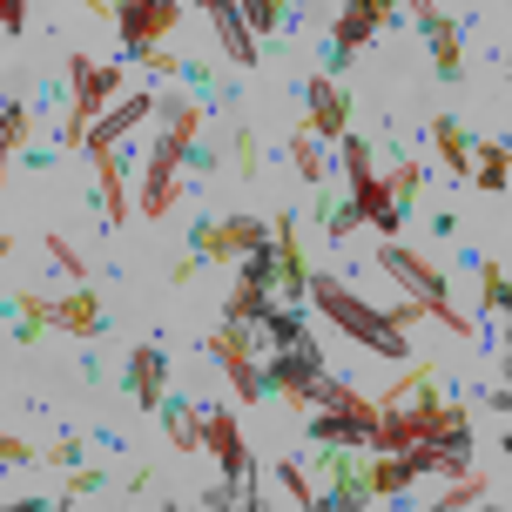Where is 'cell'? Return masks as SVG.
I'll return each instance as SVG.
<instances>
[{
    "label": "cell",
    "mask_w": 512,
    "mask_h": 512,
    "mask_svg": "<svg viewBox=\"0 0 512 512\" xmlns=\"http://www.w3.org/2000/svg\"><path fill=\"white\" fill-rule=\"evenodd\" d=\"M304 297L324 310L344 337H358L364 351H378V358H405V324H418V317H425V304H418V297H411V304H398V310L364 304L358 290H351V283H337L331 270H324V277H310Z\"/></svg>",
    "instance_id": "6da1fadb"
},
{
    "label": "cell",
    "mask_w": 512,
    "mask_h": 512,
    "mask_svg": "<svg viewBox=\"0 0 512 512\" xmlns=\"http://www.w3.org/2000/svg\"><path fill=\"white\" fill-rule=\"evenodd\" d=\"M337 142H344V176H351V209H358V223H371L378 236H391L398 223H405V209H411V196H418L425 169H418V162H398L391 176H378L364 135H337Z\"/></svg>",
    "instance_id": "7a4b0ae2"
},
{
    "label": "cell",
    "mask_w": 512,
    "mask_h": 512,
    "mask_svg": "<svg viewBox=\"0 0 512 512\" xmlns=\"http://www.w3.org/2000/svg\"><path fill=\"white\" fill-rule=\"evenodd\" d=\"M162 108H169V128H162V142L149 149V182H142V209H149L155 223L169 216V203H176V169L189 162L196 135H203V102H162Z\"/></svg>",
    "instance_id": "3957f363"
},
{
    "label": "cell",
    "mask_w": 512,
    "mask_h": 512,
    "mask_svg": "<svg viewBox=\"0 0 512 512\" xmlns=\"http://www.w3.org/2000/svg\"><path fill=\"white\" fill-rule=\"evenodd\" d=\"M196 445H209V452H216L230 506H250V499H256V492H250L256 486V459H250V445H243V432H236L230 411H216V405L196 411Z\"/></svg>",
    "instance_id": "277c9868"
},
{
    "label": "cell",
    "mask_w": 512,
    "mask_h": 512,
    "mask_svg": "<svg viewBox=\"0 0 512 512\" xmlns=\"http://www.w3.org/2000/svg\"><path fill=\"white\" fill-rule=\"evenodd\" d=\"M68 88H75V108H68V128H61V142L68 149H81V135L108 115V95L122 88V68L115 61H88V54H68Z\"/></svg>",
    "instance_id": "5b68a950"
},
{
    "label": "cell",
    "mask_w": 512,
    "mask_h": 512,
    "mask_svg": "<svg viewBox=\"0 0 512 512\" xmlns=\"http://www.w3.org/2000/svg\"><path fill=\"white\" fill-rule=\"evenodd\" d=\"M378 270H391V277L405 283L411 297H418V304L432 310L438 324H445V331H459V337H472V324H465L459 310H452V297H445V277H438L432 263H425V256H411V250H398V243H391V236H384L378 243Z\"/></svg>",
    "instance_id": "8992f818"
},
{
    "label": "cell",
    "mask_w": 512,
    "mask_h": 512,
    "mask_svg": "<svg viewBox=\"0 0 512 512\" xmlns=\"http://www.w3.org/2000/svg\"><path fill=\"white\" fill-rule=\"evenodd\" d=\"M203 351L223 364V378L236 384V398H250V405L263 398V324H223Z\"/></svg>",
    "instance_id": "52a82bcc"
},
{
    "label": "cell",
    "mask_w": 512,
    "mask_h": 512,
    "mask_svg": "<svg viewBox=\"0 0 512 512\" xmlns=\"http://www.w3.org/2000/svg\"><path fill=\"white\" fill-rule=\"evenodd\" d=\"M270 243V223L263 216H230V223H196V250H189V263L176 270V283H189L196 270H203L209 256L216 263H236V256H250Z\"/></svg>",
    "instance_id": "ba28073f"
},
{
    "label": "cell",
    "mask_w": 512,
    "mask_h": 512,
    "mask_svg": "<svg viewBox=\"0 0 512 512\" xmlns=\"http://www.w3.org/2000/svg\"><path fill=\"white\" fill-rule=\"evenodd\" d=\"M263 391H283L290 405H317V384H324V358H317V344H270V364H263Z\"/></svg>",
    "instance_id": "9c48e42d"
},
{
    "label": "cell",
    "mask_w": 512,
    "mask_h": 512,
    "mask_svg": "<svg viewBox=\"0 0 512 512\" xmlns=\"http://www.w3.org/2000/svg\"><path fill=\"white\" fill-rule=\"evenodd\" d=\"M398 14V0H344V14H337L331 41H324V75H337V68H351V54L378 34L384 21Z\"/></svg>",
    "instance_id": "30bf717a"
},
{
    "label": "cell",
    "mask_w": 512,
    "mask_h": 512,
    "mask_svg": "<svg viewBox=\"0 0 512 512\" xmlns=\"http://www.w3.org/2000/svg\"><path fill=\"white\" fill-rule=\"evenodd\" d=\"M176 21H182V0H122V7H115V27H122V41H128L135 61L155 54V41H162Z\"/></svg>",
    "instance_id": "8fae6325"
},
{
    "label": "cell",
    "mask_w": 512,
    "mask_h": 512,
    "mask_svg": "<svg viewBox=\"0 0 512 512\" xmlns=\"http://www.w3.org/2000/svg\"><path fill=\"white\" fill-rule=\"evenodd\" d=\"M344 122H351V102H344L337 75H310L304 81V135L337 142V135H344Z\"/></svg>",
    "instance_id": "7c38bea8"
},
{
    "label": "cell",
    "mask_w": 512,
    "mask_h": 512,
    "mask_svg": "<svg viewBox=\"0 0 512 512\" xmlns=\"http://www.w3.org/2000/svg\"><path fill=\"white\" fill-rule=\"evenodd\" d=\"M418 34L432 41V68H438V81H459V34H465V21H452V14H418Z\"/></svg>",
    "instance_id": "4fadbf2b"
},
{
    "label": "cell",
    "mask_w": 512,
    "mask_h": 512,
    "mask_svg": "<svg viewBox=\"0 0 512 512\" xmlns=\"http://www.w3.org/2000/svg\"><path fill=\"white\" fill-rule=\"evenodd\" d=\"M149 108H155V95H122V102L108 108V122H95L88 135H81V149H115L135 122H149Z\"/></svg>",
    "instance_id": "5bb4252c"
},
{
    "label": "cell",
    "mask_w": 512,
    "mask_h": 512,
    "mask_svg": "<svg viewBox=\"0 0 512 512\" xmlns=\"http://www.w3.org/2000/svg\"><path fill=\"white\" fill-rule=\"evenodd\" d=\"M48 324H54V331H68V337H95V331H108V310H102L95 290H75V297H61V304H54Z\"/></svg>",
    "instance_id": "9a60e30c"
},
{
    "label": "cell",
    "mask_w": 512,
    "mask_h": 512,
    "mask_svg": "<svg viewBox=\"0 0 512 512\" xmlns=\"http://www.w3.org/2000/svg\"><path fill=\"white\" fill-rule=\"evenodd\" d=\"M371 425L378 418H351V411H317L310 418V438L331 445V452H351V445H371Z\"/></svg>",
    "instance_id": "2e32d148"
},
{
    "label": "cell",
    "mask_w": 512,
    "mask_h": 512,
    "mask_svg": "<svg viewBox=\"0 0 512 512\" xmlns=\"http://www.w3.org/2000/svg\"><path fill=\"white\" fill-rule=\"evenodd\" d=\"M162 371H169V364H162L155 344H142V351L128 358V391H135V405H142V411L162 405Z\"/></svg>",
    "instance_id": "e0dca14e"
},
{
    "label": "cell",
    "mask_w": 512,
    "mask_h": 512,
    "mask_svg": "<svg viewBox=\"0 0 512 512\" xmlns=\"http://www.w3.org/2000/svg\"><path fill=\"white\" fill-rule=\"evenodd\" d=\"M95 162V189H102V223H128V203H122V169H115V149H88Z\"/></svg>",
    "instance_id": "ac0fdd59"
},
{
    "label": "cell",
    "mask_w": 512,
    "mask_h": 512,
    "mask_svg": "<svg viewBox=\"0 0 512 512\" xmlns=\"http://www.w3.org/2000/svg\"><path fill=\"white\" fill-rule=\"evenodd\" d=\"M432 142H438V155H445L452 176H472V135H465L452 115H432Z\"/></svg>",
    "instance_id": "d6986e66"
},
{
    "label": "cell",
    "mask_w": 512,
    "mask_h": 512,
    "mask_svg": "<svg viewBox=\"0 0 512 512\" xmlns=\"http://www.w3.org/2000/svg\"><path fill=\"white\" fill-rule=\"evenodd\" d=\"M263 310H270V290H263V283H236L223 317H230V324H263Z\"/></svg>",
    "instance_id": "ffe728a7"
},
{
    "label": "cell",
    "mask_w": 512,
    "mask_h": 512,
    "mask_svg": "<svg viewBox=\"0 0 512 512\" xmlns=\"http://www.w3.org/2000/svg\"><path fill=\"white\" fill-rule=\"evenodd\" d=\"M290 162H297V176H304L310 189L324 182V142H317V135H304V128H297V135H290Z\"/></svg>",
    "instance_id": "44dd1931"
},
{
    "label": "cell",
    "mask_w": 512,
    "mask_h": 512,
    "mask_svg": "<svg viewBox=\"0 0 512 512\" xmlns=\"http://www.w3.org/2000/svg\"><path fill=\"white\" fill-rule=\"evenodd\" d=\"M472 176H479V189H506V142H486V149H472Z\"/></svg>",
    "instance_id": "7402d4cb"
},
{
    "label": "cell",
    "mask_w": 512,
    "mask_h": 512,
    "mask_svg": "<svg viewBox=\"0 0 512 512\" xmlns=\"http://www.w3.org/2000/svg\"><path fill=\"white\" fill-rule=\"evenodd\" d=\"M162 425H169V445H176V452H196V411H182L176 398H162Z\"/></svg>",
    "instance_id": "603a6c76"
},
{
    "label": "cell",
    "mask_w": 512,
    "mask_h": 512,
    "mask_svg": "<svg viewBox=\"0 0 512 512\" xmlns=\"http://www.w3.org/2000/svg\"><path fill=\"white\" fill-rule=\"evenodd\" d=\"M21 135H27V108L21 102H0V162L21 149Z\"/></svg>",
    "instance_id": "cb8c5ba5"
},
{
    "label": "cell",
    "mask_w": 512,
    "mask_h": 512,
    "mask_svg": "<svg viewBox=\"0 0 512 512\" xmlns=\"http://www.w3.org/2000/svg\"><path fill=\"white\" fill-rule=\"evenodd\" d=\"M479 283H486V310L499 317V310H506V263H499V256L479 263Z\"/></svg>",
    "instance_id": "d4e9b609"
},
{
    "label": "cell",
    "mask_w": 512,
    "mask_h": 512,
    "mask_svg": "<svg viewBox=\"0 0 512 512\" xmlns=\"http://www.w3.org/2000/svg\"><path fill=\"white\" fill-rule=\"evenodd\" d=\"M277 479L290 486V499H297V506H310V499H317V486L304 479V465H297V459H283V465H277Z\"/></svg>",
    "instance_id": "484cf974"
},
{
    "label": "cell",
    "mask_w": 512,
    "mask_h": 512,
    "mask_svg": "<svg viewBox=\"0 0 512 512\" xmlns=\"http://www.w3.org/2000/svg\"><path fill=\"white\" fill-rule=\"evenodd\" d=\"M34 459H41V452H34L27 438H7V432H0V465H34Z\"/></svg>",
    "instance_id": "4316f807"
},
{
    "label": "cell",
    "mask_w": 512,
    "mask_h": 512,
    "mask_svg": "<svg viewBox=\"0 0 512 512\" xmlns=\"http://www.w3.org/2000/svg\"><path fill=\"white\" fill-rule=\"evenodd\" d=\"M108 486V472H75L68 479V499H88V492H102Z\"/></svg>",
    "instance_id": "83f0119b"
},
{
    "label": "cell",
    "mask_w": 512,
    "mask_h": 512,
    "mask_svg": "<svg viewBox=\"0 0 512 512\" xmlns=\"http://www.w3.org/2000/svg\"><path fill=\"white\" fill-rule=\"evenodd\" d=\"M0 27L21 34V27H27V0H0Z\"/></svg>",
    "instance_id": "f1b7e54d"
},
{
    "label": "cell",
    "mask_w": 512,
    "mask_h": 512,
    "mask_svg": "<svg viewBox=\"0 0 512 512\" xmlns=\"http://www.w3.org/2000/svg\"><path fill=\"white\" fill-rule=\"evenodd\" d=\"M48 250H54V263H61V270H68V277H81V256L68 250V243H61V236H48Z\"/></svg>",
    "instance_id": "f546056e"
},
{
    "label": "cell",
    "mask_w": 512,
    "mask_h": 512,
    "mask_svg": "<svg viewBox=\"0 0 512 512\" xmlns=\"http://www.w3.org/2000/svg\"><path fill=\"white\" fill-rule=\"evenodd\" d=\"M472 499H479V479H465L459 492H445V499H438V506H472Z\"/></svg>",
    "instance_id": "4dcf8cb0"
},
{
    "label": "cell",
    "mask_w": 512,
    "mask_h": 512,
    "mask_svg": "<svg viewBox=\"0 0 512 512\" xmlns=\"http://www.w3.org/2000/svg\"><path fill=\"white\" fill-rule=\"evenodd\" d=\"M405 7H411V21H418V14H432L438 0H405Z\"/></svg>",
    "instance_id": "1f68e13d"
},
{
    "label": "cell",
    "mask_w": 512,
    "mask_h": 512,
    "mask_svg": "<svg viewBox=\"0 0 512 512\" xmlns=\"http://www.w3.org/2000/svg\"><path fill=\"white\" fill-rule=\"evenodd\" d=\"M7 250H14V236H0V256H7Z\"/></svg>",
    "instance_id": "d6a6232c"
},
{
    "label": "cell",
    "mask_w": 512,
    "mask_h": 512,
    "mask_svg": "<svg viewBox=\"0 0 512 512\" xmlns=\"http://www.w3.org/2000/svg\"><path fill=\"white\" fill-rule=\"evenodd\" d=\"M0 182H7V162H0Z\"/></svg>",
    "instance_id": "836d02e7"
},
{
    "label": "cell",
    "mask_w": 512,
    "mask_h": 512,
    "mask_svg": "<svg viewBox=\"0 0 512 512\" xmlns=\"http://www.w3.org/2000/svg\"><path fill=\"white\" fill-rule=\"evenodd\" d=\"M0 34H7V27H0Z\"/></svg>",
    "instance_id": "e575fe53"
}]
</instances>
